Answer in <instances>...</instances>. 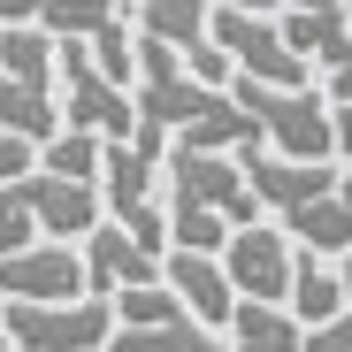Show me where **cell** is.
Masks as SVG:
<instances>
[{
	"label": "cell",
	"mask_w": 352,
	"mask_h": 352,
	"mask_svg": "<svg viewBox=\"0 0 352 352\" xmlns=\"http://www.w3.org/2000/svg\"><path fill=\"white\" fill-rule=\"evenodd\" d=\"M291 314H299V329H322V322H337L352 299H344V276H337V261H322V253H299L291 261V299H283Z\"/></svg>",
	"instance_id": "obj_13"
},
{
	"label": "cell",
	"mask_w": 352,
	"mask_h": 352,
	"mask_svg": "<svg viewBox=\"0 0 352 352\" xmlns=\"http://www.w3.org/2000/svg\"><path fill=\"white\" fill-rule=\"evenodd\" d=\"M153 184H161V161L138 153L131 138H115V146L100 153V207H107V222H123L131 207H146Z\"/></svg>",
	"instance_id": "obj_12"
},
{
	"label": "cell",
	"mask_w": 352,
	"mask_h": 352,
	"mask_svg": "<svg viewBox=\"0 0 352 352\" xmlns=\"http://www.w3.org/2000/svg\"><path fill=\"white\" fill-rule=\"evenodd\" d=\"M276 31H283V46L299 54L314 77H329V69L352 62V8L344 0H329V8H283Z\"/></svg>",
	"instance_id": "obj_11"
},
{
	"label": "cell",
	"mask_w": 352,
	"mask_h": 352,
	"mask_svg": "<svg viewBox=\"0 0 352 352\" xmlns=\"http://www.w3.org/2000/svg\"><path fill=\"white\" fill-rule=\"evenodd\" d=\"M291 261H299V245H291L276 222L230 230V245H222V276H230V291H238V299H268V307L291 299Z\"/></svg>",
	"instance_id": "obj_6"
},
{
	"label": "cell",
	"mask_w": 352,
	"mask_h": 352,
	"mask_svg": "<svg viewBox=\"0 0 352 352\" xmlns=\"http://www.w3.org/2000/svg\"><path fill=\"white\" fill-rule=\"evenodd\" d=\"M16 352H107L115 307L107 299H0Z\"/></svg>",
	"instance_id": "obj_4"
},
{
	"label": "cell",
	"mask_w": 352,
	"mask_h": 352,
	"mask_svg": "<svg viewBox=\"0 0 352 352\" xmlns=\"http://www.w3.org/2000/svg\"><path fill=\"white\" fill-rule=\"evenodd\" d=\"M161 283L184 299V314H192L199 329H222L230 307H238V291H230V276H222V253H184V245H168V253H161Z\"/></svg>",
	"instance_id": "obj_10"
},
{
	"label": "cell",
	"mask_w": 352,
	"mask_h": 352,
	"mask_svg": "<svg viewBox=\"0 0 352 352\" xmlns=\"http://www.w3.org/2000/svg\"><path fill=\"white\" fill-rule=\"evenodd\" d=\"M207 8H253V16H276L283 0H207Z\"/></svg>",
	"instance_id": "obj_29"
},
{
	"label": "cell",
	"mask_w": 352,
	"mask_h": 352,
	"mask_svg": "<svg viewBox=\"0 0 352 352\" xmlns=\"http://www.w3.org/2000/svg\"><path fill=\"white\" fill-rule=\"evenodd\" d=\"M115 16H123V0H38V31L46 38H100Z\"/></svg>",
	"instance_id": "obj_20"
},
{
	"label": "cell",
	"mask_w": 352,
	"mask_h": 352,
	"mask_svg": "<svg viewBox=\"0 0 352 352\" xmlns=\"http://www.w3.org/2000/svg\"><path fill=\"white\" fill-rule=\"evenodd\" d=\"M222 329H230V352H299V344H307L299 314H291V307H268V299H238Z\"/></svg>",
	"instance_id": "obj_14"
},
{
	"label": "cell",
	"mask_w": 352,
	"mask_h": 352,
	"mask_svg": "<svg viewBox=\"0 0 352 352\" xmlns=\"http://www.w3.org/2000/svg\"><path fill=\"white\" fill-rule=\"evenodd\" d=\"M0 299H85V253L77 245H23L0 261Z\"/></svg>",
	"instance_id": "obj_9"
},
{
	"label": "cell",
	"mask_w": 352,
	"mask_h": 352,
	"mask_svg": "<svg viewBox=\"0 0 352 352\" xmlns=\"http://www.w3.org/2000/svg\"><path fill=\"white\" fill-rule=\"evenodd\" d=\"M222 337L214 329H199L192 314H176V322H146V329H115L107 337V352H214Z\"/></svg>",
	"instance_id": "obj_17"
},
{
	"label": "cell",
	"mask_w": 352,
	"mask_h": 352,
	"mask_svg": "<svg viewBox=\"0 0 352 352\" xmlns=\"http://www.w3.org/2000/svg\"><path fill=\"white\" fill-rule=\"evenodd\" d=\"M299 352H352V307L337 314V322H322V329H307V344Z\"/></svg>",
	"instance_id": "obj_25"
},
{
	"label": "cell",
	"mask_w": 352,
	"mask_h": 352,
	"mask_svg": "<svg viewBox=\"0 0 352 352\" xmlns=\"http://www.w3.org/2000/svg\"><path fill=\"white\" fill-rule=\"evenodd\" d=\"M161 184H168V245H184V253H222L230 230H253V222H261V199H253V184H245L238 153L168 146Z\"/></svg>",
	"instance_id": "obj_1"
},
{
	"label": "cell",
	"mask_w": 352,
	"mask_h": 352,
	"mask_svg": "<svg viewBox=\"0 0 352 352\" xmlns=\"http://www.w3.org/2000/svg\"><path fill=\"white\" fill-rule=\"evenodd\" d=\"M54 107H62L69 131H92V138H107V146L138 131L131 85H115L92 54H85V38H54Z\"/></svg>",
	"instance_id": "obj_3"
},
{
	"label": "cell",
	"mask_w": 352,
	"mask_h": 352,
	"mask_svg": "<svg viewBox=\"0 0 352 352\" xmlns=\"http://www.w3.org/2000/svg\"><path fill=\"white\" fill-rule=\"evenodd\" d=\"M230 100L253 115L261 146H276L283 161H337V131H329V100L322 85L307 92H283V85H253V77H230Z\"/></svg>",
	"instance_id": "obj_2"
},
{
	"label": "cell",
	"mask_w": 352,
	"mask_h": 352,
	"mask_svg": "<svg viewBox=\"0 0 352 352\" xmlns=\"http://www.w3.org/2000/svg\"><path fill=\"white\" fill-rule=\"evenodd\" d=\"M214 352H230V344H214Z\"/></svg>",
	"instance_id": "obj_32"
},
{
	"label": "cell",
	"mask_w": 352,
	"mask_h": 352,
	"mask_svg": "<svg viewBox=\"0 0 352 352\" xmlns=\"http://www.w3.org/2000/svg\"><path fill=\"white\" fill-rule=\"evenodd\" d=\"M207 38H214L230 62H238V77H253V85H283V92H307V85H314V69L283 46L276 16H253V8H214V16H207Z\"/></svg>",
	"instance_id": "obj_5"
},
{
	"label": "cell",
	"mask_w": 352,
	"mask_h": 352,
	"mask_svg": "<svg viewBox=\"0 0 352 352\" xmlns=\"http://www.w3.org/2000/svg\"><path fill=\"white\" fill-rule=\"evenodd\" d=\"M115 329H146V322H176L184 314V299H176L168 283H138V291H115Z\"/></svg>",
	"instance_id": "obj_21"
},
{
	"label": "cell",
	"mask_w": 352,
	"mask_h": 352,
	"mask_svg": "<svg viewBox=\"0 0 352 352\" xmlns=\"http://www.w3.org/2000/svg\"><path fill=\"white\" fill-rule=\"evenodd\" d=\"M329 131H337V161H352V107H329Z\"/></svg>",
	"instance_id": "obj_28"
},
{
	"label": "cell",
	"mask_w": 352,
	"mask_h": 352,
	"mask_svg": "<svg viewBox=\"0 0 352 352\" xmlns=\"http://www.w3.org/2000/svg\"><path fill=\"white\" fill-rule=\"evenodd\" d=\"M0 131H16V138L46 146L54 131H62V107H54V92H23L16 77H0Z\"/></svg>",
	"instance_id": "obj_18"
},
{
	"label": "cell",
	"mask_w": 352,
	"mask_h": 352,
	"mask_svg": "<svg viewBox=\"0 0 352 352\" xmlns=\"http://www.w3.org/2000/svg\"><path fill=\"white\" fill-rule=\"evenodd\" d=\"M16 23H38V0H0V31H16Z\"/></svg>",
	"instance_id": "obj_27"
},
{
	"label": "cell",
	"mask_w": 352,
	"mask_h": 352,
	"mask_svg": "<svg viewBox=\"0 0 352 352\" xmlns=\"http://www.w3.org/2000/svg\"><path fill=\"white\" fill-rule=\"evenodd\" d=\"M16 192H23V207H31V222H38V238H54V245H85L92 230L107 222L100 184H69V176L31 168V176H16Z\"/></svg>",
	"instance_id": "obj_7"
},
{
	"label": "cell",
	"mask_w": 352,
	"mask_h": 352,
	"mask_svg": "<svg viewBox=\"0 0 352 352\" xmlns=\"http://www.w3.org/2000/svg\"><path fill=\"white\" fill-rule=\"evenodd\" d=\"M0 352H16V344H8V322H0Z\"/></svg>",
	"instance_id": "obj_31"
},
{
	"label": "cell",
	"mask_w": 352,
	"mask_h": 352,
	"mask_svg": "<svg viewBox=\"0 0 352 352\" xmlns=\"http://www.w3.org/2000/svg\"><path fill=\"white\" fill-rule=\"evenodd\" d=\"M283 8H329V0H283Z\"/></svg>",
	"instance_id": "obj_30"
},
{
	"label": "cell",
	"mask_w": 352,
	"mask_h": 352,
	"mask_svg": "<svg viewBox=\"0 0 352 352\" xmlns=\"http://www.w3.org/2000/svg\"><path fill=\"white\" fill-rule=\"evenodd\" d=\"M77 253H85V299H115V291L161 283V253H146L123 222H100Z\"/></svg>",
	"instance_id": "obj_8"
},
{
	"label": "cell",
	"mask_w": 352,
	"mask_h": 352,
	"mask_svg": "<svg viewBox=\"0 0 352 352\" xmlns=\"http://www.w3.org/2000/svg\"><path fill=\"white\" fill-rule=\"evenodd\" d=\"M322 100H329V107H352V62H344V69H329V77H322Z\"/></svg>",
	"instance_id": "obj_26"
},
{
	"label": "cell",
	"mask_w": 352,
	"mask_h": 352,
	"mask_svg": "<svg viewBox=\"0 0 352 352\" xmlns=\"http://www.w3.org/2000/svg\"><path fill=\"white\" fill-rule=\"evenodd\" d=\"M176 62H184V77H192V85H214V92H230V77H238V62H230V54H222L214 38L184 46V54H176Z\"/></svg>",
	"instance_id": "obj_23"
},
{
	"label": "cell",
	"mask_w": 352,
	"mask_h": 352,
	"mask_svg": "<svg viewBox=\"0 0 352 352\" xmlns=\"http://www.w3.org/2000/svg\"><path fill=\"white\" fill-rule=\"evenodd\" d=\"M31 168H38V146L16 138V131H0V184H16V176H31Z\"/></svg>",
	"instance_id": "obj_24"
},
{
	"label": "cell",
	"mask_w": 352,
	"mask_h": 352,
	"mask_svg": "<svg viewBox=\"0 0 352 352\" xmlns=\"http://www.w3.org/2000/svg\"><path fill=\"white\" fill-rule=\"evenodd\" d=\"M0 77H16L23 92H54V38L38 23L0 31Z\"/></svg>",
	"instance_id": "obj_15"
},
{
	"label": "cell",
	"mask_w": 352,
	"mask_h": 352,
	"mask_svg": "<svg viewBox=\"0 0 352 352\" xmlns=\"http://www.w3.org/2000/svg\"><path fill=\"white\" fill-rule=\"evenodd\" d=\"M207 0H138V38H161V46H199L207 38Z\"/></svg>",
	"instance_id": "obj_16"
},
{
	"label": "cell",
	"mask_w": 352,
	"mask_h": 352,
	"mask_svg": "<svg viewBox=\"0 0 352 352\" xmlns=\"http://www.w3.org/2000/svg\"><path fill=\"white\" fill-rule=\"evenodd\" d=\"M23 245H38V222H31V207H23L16 184H0V261L23 253Z\"/></svg>",
	"instance_id": "obj_22"
},
{
	"label": "cell",
	"mask_w": 352,
	"mask_h": 352,
	"mask_svg": "<svg viewBox=\"0 0 352 352\" xmlns=\"http://www.w3.org/2000/svg\"><path fill=\"white\" fill-rule=\"evenodd\" d=\"M100 153H107V138L62 123V131L38 146V168H46V176H69V184H100Z\"/></svg>",
	"instance_id": "obj_19"
}]
</instances>
